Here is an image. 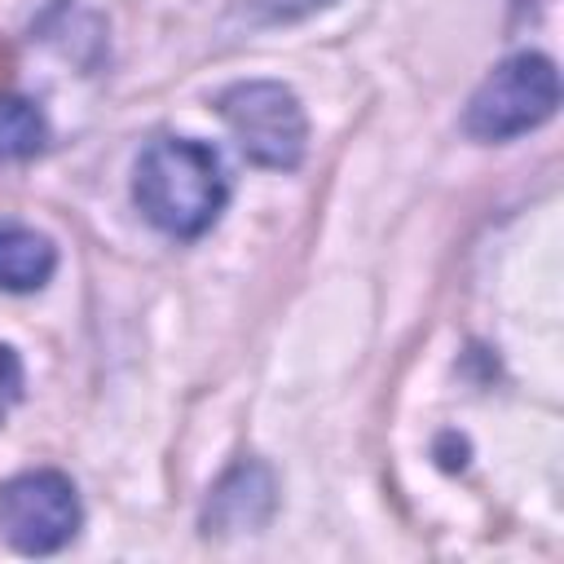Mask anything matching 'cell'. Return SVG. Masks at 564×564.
<instances>
[{
  "label": "cell",
  "instance_id": "6da1fadb",
  "mask_svg": "<svg viewBox=\"0 0 564 564\" xmlns=\"http://www.w3.org/2000/svg\"><path fill=\"white\" fill-rule=\"evenodd\" d=\"M132 198L154 229L172 238H198L216 225L229 198V181L212 145L189 137H163L141 150Z\"/></svg>",
  "mask_w": 564,
  "mask_h": 564
},
{
  "label": "cell",
  "instance_id": "7a4b0ae2",
  "mask_svg": "<svg viewBox=\"0 0 564 564\" xmlns=\"http://www.w3.org/2000/svg\"><path fill=\"white\" fill-rule=\"evenodd\" d=\"M560 106V75L555 62L542 53H516L498 62L467 101L463 128L476 141H507L538 123H546Z\"/></svg>",
  "mask_w": 564,
  "mask_h": 564
},
{
  "label": "cell",
  "instance_id": "3957f363",
  "mask_svg": "<svg viewBox=\"0 0 564 564\" xmlns=\"http://www.w3.org/2000/svg\"><path fill=\"white\" fill-rule=\"evenodd\" d=\"M216 110L251 163L273 167V172L300 167L304 141H308V119H304L300 97L286 84H278V79L234 84L216 97Z\"/></svg>",
  "mask_w": 564,
  "mask_h": 564
},
{
  "label": "cell",
  "instance_id": "277c9868",
  "mask_svg": "<svg viewBox=\"0 0 564 564\" xmlns=\"http://www.w3.org/2000/svg\"><path fill=\"white\" fill-rule=\"evenodd\" d=\"M79 498L62 471H22L0 485V533L22 555H53L79 533Z\"/></svg>",
  "mask_w": 564,
  "mask_h": 564
},
{
  "label": "cell",
  "instance_id": "5b68a950",
  "mask_svg": "<svg viewBox=\"0 0 564 564\" xmlns=\"http://www.w3.org/2000/svg\"><path fill=\"white\" fill-rule=\"evenodd\" d=\"M273 471L256 458L229 467L216 489L207 494V511H203V533H242V529H264L273 516Z\"/></svg>",
  "mask_w": 564,
  "mask_h": 564
},
{
  "label": "cell",
  "instance_id": "8992f818",
  "mask_svg": "<svg viewBox=\"0 0 564 564\" xmlns=\"http://www.w3.org/2000/svg\"><path fill=\"white\" fill-rule=\"evenodd\" d=\"M57 269V251L31 225H0V291H40Z\"/></svg>",
  "mask_w": 564,
  "mask_h": 564
},
{
  "label": "cell",
  "instance_id": "52a82bcc",
  "mask_svg": "<svg viewBox=\"0 0 564 564\" xmlns=\"http://www.w3.org/2000/svg\"><path fill=\"white\" fill-rule=\"evenodd\" d=\"M44 141H48L44 115L26 97L0 93V163H22V159L40 154Z\"/></svg>",
  "mask_w": 564,
  "mask_h": 564
},
{
  "label": "cell",
  "instance_id": "ba28073f",
  "mask_svg": "<svg viewBox=\"0 0 564 564\" xmlns=\"http://www.w3.org/2000/svg\"><path fill=\"white\" fill-rule=\"evenodd\" d=\"M22 397V366L13 357V348L0 344V419L9 414V405Z\"/></svg>",
  "mask_w": 564,
  "mask_h": 564
},
{
  "label": "cell",
  "instance_id": "9c48e42d",
  "mask_svg": "<svg viewBox=\"0 0 564 564\" xmlns=\"http://www.w3.org/2000/svg\"><path fill=\"white\" fill-rule=\"evenodd\" d=\"M269 22H278V18H295V13H308V9H317V4H326V0H251Z\"/></svg>",
  "mask_w": 564,
  "mask_h": 564
}]
</instances>
